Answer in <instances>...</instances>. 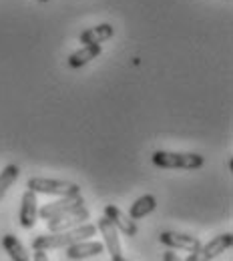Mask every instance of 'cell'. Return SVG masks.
<instances>
[{"label":"cell","mask_w":233,"mask_h":261,"mask_svg":"<svg viewBox=\"0 0 233 261\" xmlns=\"http://www.w3.org/2000/svg\"><path fill=\"white\" fill-rule=\"evenodd\" d=\"M151 161L161 169H201L205 159L197 153H175V151H155Z\"/></svg>","instance_id":"obj_2"},{"label":"cell","mask_w":233,"mask_h":261,"mask_svg":"<svg viewBox=\"0 0 233 261\" xmlns=\"http://www.w3.org/2000/svg\"><path fill=\"white\" fill-rule=\"evenodd\" d=\"M2 247H4V251L10 255V259L14 261H29L31 259V255H29V251H27V247L20 243V239L18 237H14L12 233H8V235H4L2 237Z\"/></svg>","instance_id":"obj_14"},{"label":"cell","mask_w":233,"mask_h":261,"mask_svg":"<svg viewBox=\"0 0 233 261\" xmlns=\"http://www.w3.org/2000/svg\"><path fill=\"white\" fill-rule=\"evenodd\" d=\"M163 259H165V261H175V259H177V255H175L173 251H167L165 255H163Z\"/></svg>","instance_id":"obj_18"},{"label":"cell","mask_w":233,"mask_h":261,"mask_svg":"<svg viewBox=\"0 0 233 261\" xmlns=\"http://www.w3.org/2000/svg\"><path fill=\"white\" fill-rule=\"evenodd\" d=\"M95 235H97V225H91L85 221L76 227L65 229V231H50L44 235H36V237H33V249H44V251L65 249L76 241H83V239H89Z\"/></svg>","instance_id":"obj_1"},{"label":"cell","mask_w":233,"mask_h":261,"mask_svg":"<svg viewBox=\"0 0 233 261\" xmlns=\"http://www.w3.org/2000/svg\"><path fill=\"white\" fill-rule=\"evenodd\" d=\"M233 245V233H221L217 237H213L205 247L201 245L199 259H215L217 255H221L223 251H227Z\"/></svg>","instance_id":"obj_11"},{"label":"cell","mask_w":233,"mask_h":261,"mask_svg":"<svg viewBox=\"0 0 233 261\" xmlns=\"http://www.w3.org/2000/svg\"><path fill=\"white\" fill-rule=\"evenodd\" d=\"M67 249V259H89V257H99L100 253L105 251V245L100 243V241H87V239H83V241H76V243H72V245H68L65 247Z\"/></svg>","instance_id":"obj_10"},{"label":"cell","mask_w":233,"mask_h":261,"mask_svg":"<svg viewBox=\"0 0 233 261\" xmlns=\"http://www.w3.org/2000/svg\"><path fill=\"white\" fill-rule=\"evenodd\" d=\"M89 217H91V211L83 203V205H79V207H74L70 211H65V213H61L57 217L46 219V227H48V231H65V229L76 227V225L89 221Z\"/></svg>","instance_id":"obj_4"},{"label":"cell","mask_w":233,"mask_h":261,"mask_svg":"<svg viewBox=\"0 0 233 261\" xmlns=\"http://www.w3.org/2000/svg\"><path fill=\"white\" fill-rule=\"evenodd\" d=\"M155 207H157V199H155V195H149V193H147V195L139 197L133 205H131V209H129V217L135 219V221H139V219L147 217L149 213H153Z\"/></svg>","instance_id":"obj_15"},{"label":"cell","mask_w":233,"mask_h":261,"mask_svg":"<svg viewBox=\"0 0 233 261\" xmlns=\"http://www.w3.org/2000/svg\"><path fill=\"white\" fill-rule=\"evenodd\" d=\"M159 241L167 245V247H173V249H185L189 253H197L201 251V241L199 237H193V235H187V233H179V231H163L159 235Z\"/></svg>","instance_id":"obj_6"},{"label":"cell","mask_w":233,"mask_h":261,"mask_svg":"<svg viewBox=\"0 0 233 261\" xmlns=\"http://www.w3.org/2000/svg\"><path fill=\"white\" fill-rule=\"evenodd\" d=\"M27 189H31L34 193L53 197H68L81 193V187L76 183L61 181V179H46V177H31L27 181Z\"/></svg>","instance_id":"obj_3"},{"label":"cell","mask_w":233,"mask_h":261,"mask_svg":"<svg viewBox=\"0 0 233 261\" xmlns=\"http://www.w3.org/2000/svg\"><path fill=\"white\" fill-rule=\"evenodd\" d=\"M97 229H99L100 235H102V245L107 247L111 261H125L123 247H121V239H119V229L115 227L107 217H100Z\"/></svg>","instance_id":"obj_5"},{"label":"cell","mask_w":233,"mask_h":261,"mask_svg":"<svg viewBox=\"0 0 233 261\" xmlns=\"http://www.w3.org/2000/svg\"><path fill=\"white\" fill-rule=\"evenodd\" d=\"M105 217L115 225V227L119 229L123 235H127V237H135L137 235V223H135V219H131L125 211H121L117 205H105Z\"/></svg>","instance_id":"obj_8"},{"label":"cell","mask_w":233,"mask_h":261,"mask_svg":"<svg viewBox=\"0 0 233 261\" xmlns=\"http://www.w3.org/2000/svg\"><path fill=\"white\" fill-rule=\"evenodd\" d=\"M36 219H38V201H36V193L27 189L22 201H20V213H18V223L20 227L24 229H33L36 225Z\"/></svg>","instance_id":"obj_9"},{"label":"cell","mask_w":233,"mask_h":261,"mask_svg":"<svg viewBox=\"0 0 233 261\" xmlns=\"http://www.w3.org/2000/svg\"><path fill=\"white\" fill-rule=\"evenodd\" d=\"M100 53H102L100 44H83V48L70 53L67 63L70 68H83L85 65H89L91 61H95Z\"/></svg>","instance_id":"obj_12"},{"label":"cell","mask_w":233,"mask_h":261,"mask_svg":"<svg viewBox=\"0 0 233 261\" xmlns=\"http://www.w3.org/2000/svg\"><path fill=\"white\" fill-rule=\"evenodd\" d=\"M18 175H20L18 165H6V167L2 169V173H0V203H2L4 195L8 193V189L16 183Z\"/></svg>","instance_id":"obj_16"},{"label":"cell","mask_w":233,"mask_h":261,"mask_svg":"<svg viewBox=\"0 0 233 261\" xmlns=\"http://www.w3.org/2000/svg\"><path fill=\"white\" fill-rule=\"evenodd\" d=\"M34 259L36 261H46V253H44V249H34Z\"/></svg>","instance_id":"obj_17"},{"label":"cell","mask_w":233,"mask_h":261,"mask_svg":"<svg viewBox=\"0 0 233 261\" xmlns=\"http://www.w3.org/2000/svg\"><path fill=\"white\" fill-rule=\"evenodd\" d=\"M38 2H48V0H38Z\"/></svg>","instance_id":"obj_19"},{"label":"cell","mask_w":233,"mask_h":261,"mask_svg":"<svg viewBox=\"0 0 233 261\" xmlns=\"http://www.w3.org/2000/svg\"><path fill=\"white\" fill-rule=\"evenodd\" d=\"M83 203H85V199H83L81 193H79V195L59 197L57 201L42 205V207L38 209V217L46 221V219L57 217V215H61V213H65V211H70V209H74V207H79V205H83Z\"/></svg>","instance_id":"obj_7"},{"label":"cell","mask_w":233,"mask_h":261,"mask_svg":"<svg viewBox=\"0 0 233 261\" xmlns=\"http://www.w3.org/2000/svg\"><path fill=\"white\" fill-rule=\"evenodd\" d=\"M113 36H115V29L105 22V24H97V27L81 33L79 40H81V44H102L105 40H109Z\"/></svg>","instance_id":"obj_13"}]
</instances>
